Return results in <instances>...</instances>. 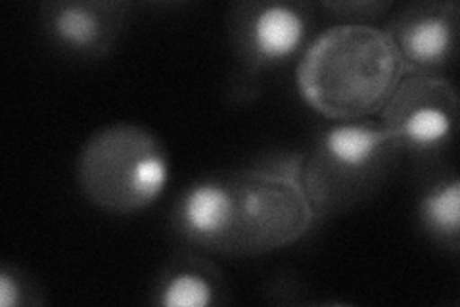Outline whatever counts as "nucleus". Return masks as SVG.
<instances>
[{
	"instance_id": "7ed1b4c3",
	"label": "nucleus",
	"mask_w": 460,
	"mask_h": 307,
	"mask_svg": "<svg viewBox=\"0 0 460 307\" xmlns=\"http://www.w3.org/2000/svg\"><path fill=\"white\" fill-rule=\"evenodd\" d=\"M402 150L382 123H334L304 154L301 185L314 217H332L372 200L392 179Z\"/></svg>"
},
{
	"instance_id": "6e6552de",
	"label": "nucleus",
	"mask_w": 460,
	"mask_h": 307,
	"mask_svg": "<svg viewBox=\"0 0 460 307\" xmlns=\"http://www.w3.org/2000/svg\"><path fill=\"white\" fill-rule=\"evenodd\" d=\"M131 8L123 0H52L40 5L39 23L54 49L77 60L96 62L118 47Z\"/></svg>"
},
{
	"instance_id": "f03ea898",
	"label": "nucleus",
	"mask_w": 460,
	"mask_h": 307,
	"mask_svg": "<svg viewBox=\"0 0 460 307\" xmlns=\"http://www.w3.org/2000/svg\"><path fill=\"white\" fill-rule=\"evenodd\" d=\"M304 154L275 152L225 175L228 188L223 256L255 257L304 239L316 217L301 185Z\"/></svg>"
},
{
	"instance_id": "9d476101",
	"label": "nucleus",
	"mask_w": 460,
	"mask_h": 307,
	"mask_svg": "<svg viewBox=\"0 0 460 307\" xmlns=\"http://www.w3.org/2000/svg\"><path fill=\"white\" fill-rule=\"evenodd\" d=\"M228 302L221 269L194 252L171 257L155 276L152 303L164 307H211Z\"/></svg>"
},
{
	"instance_id": "f257e3e1",
	"label": "nucleus",
	"mask_w": 460,
	"mask_h": 307,
	"mask_svg": "<svg viewBox=\"0 0 460 307\" xmlns=\"http://www.w3.org/2000/svg\"><path fill=\"white\" fill-rule=\"evenodd\" d=\"M402 77L399 56L384 29L345 23L316 35L296 71L299 96L336 123L380 115Z\"/></svg>"
},
{
	"instance_id": "20e7f679",
	"label": "nucleus",
	"mask_w": 460,
	"mask_h": 307,
	"mask_svg": "<svg viewBox=\"0 0 460 307\" xmlns=\"http://www.w3.org/2000/svg\"><path fill=\"white\" fill-rule=\"evenodd\" d=\"M171 177L164 142L135 123L98 129L77 158V183L93 206L131 215L162 198Z\"/></svg>"
},
{
	"instance_id": "1a4fd4ad",
	"label": "nucleus",
	"mask_w": 460,
	"mask_h": 307,
	"mask_svg": "<svg viewBox=\"0 0 460 307\" xmlns=\"http://www.w3.org/2000/svg\"><path fill=\"white\" fill-rule=\"evenodd\" d=\"M228 188L226 177H209L190 185L179 196L171 213L177 235L201 252H221L226 229Z\"/></svg>"
},
{
	"instance_id": "0eeeda50",
	"label": "nucleus",
	"mask_w": 460,
	"mask_h": 307,
	"mask_svg": "<svg viewBox=\"0 0 460 307\" xmlns=\"http://www.w3.org/2000/svg\"><path fill=\"white\" fill-rule=\"evenodd\" d=\"M405 76L445 77L455 64L460 33V5L420 0L401 6L384 27Z\"/></svg>"
},
{
	"instance_id": "ddd939ff",
	"label": "nucleus",
	"mask_w": 460,
	"mask_h": 307,
	"mask_svg": "<svg viewBox=\"0 0 460 307\" xmlns=\"http://www.w3.org/2000/svg\"><path fill=\"white\" fill-rule=\"evenodd\" d=\"M395 5L390 0H345V3H323L321 8L336 23L345 25H372L392 12Z\"/></svg>"
},
{
	"instance_id": "f8f14e48",
	"label": "nucleus",
	"mask_w": 460,
	"mask_h": 307,
	"mask_svg": "<svg viewBox=\"0 0 460 307\" xmlns=\"http://www.w3.org/2000/svg\"><path fill=\"white\" fill-rule=\"evenodd\" d=\"M45 303L42 290L29 273L16 266H6L0 271V305L3 307H25Z\"/></svg>"
},
{
	"instance_id": "423d86ee",
	"label": "nucleus",
	"mask_w": 460,
	"mask_h": 307,
	"mask_svg": "<svg viewBox=\"0 0 460 307\" xmlns=\"http://www.w3.org/2000/svg\"><path fill=\"white\" fill-rule=\"evenodd\" d=\"M382 125L402 154L438 162L451 149L458 122V95L447 77L405 76L380 112Z\"/></svg>"
},
{
	"instance_id": "9b49d317",
	"label": "nucleus",
	"mask_w": 460,
	"mask_h": 307,
	"mask_svg": "<svg viewBox=\"0 0 460 307\" xmlns=\"http://www.w3.org/2000/svg\"><path fill=\"white\" fill-rule=\"evenodd\" d=\"M416 215L426 235L445 250L460 246V179L453 169L429 175L422 186Z\"/></svg>"
},
{
	"instance_id": "39448f33",
	"label": "nucleus",
	"mask_w": 460,
	"mask_h": 307,
	"mask_svg": "<svg viewBox=\"0 0 460 307\" xmlns=\"http://www.w3.org/2000/svg\"><path fill=\"white\" fill-rule=\"evenodd\" d=\"M314 6L286 0H243L228 8L226 33L234 58L228 96L248 106L261 96L263 79L307 49Z\"/></svg>"
}]
</instances>
